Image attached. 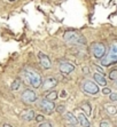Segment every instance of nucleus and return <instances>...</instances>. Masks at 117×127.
Segmentation results:
<instances>
[{
    "label": "nucleus",
    "instance_id": "obj_1",
    "mask_svg": "<svg viewBox=\"0 0 117 127\" xmlns=\"http://www.w3.org/2000/svg\"><path fill=\"white\" fill-rule=\"evenodd\" d=\"M21 74H22V78H23L24 81L28 85L32 86L33 88H38V87L41 86V84H43L41 76L39 74L38 71L32 68H29V66L24 68L22 70V72H21Z\"/></svg>",
    "mask_w": 117,
    "mask_h": 127
},
{
    "label": "nucleus",
    "instance_id": "obj_2",
    "mask_svg": "<svg viewBox=\"0 0 117 127\" xmlns=\"http://www.w3.org/2000/svg\"><path fill=\"white\" fill-rule=\"evenodd\" d=\"M117 63V41H114L109 47L108 53L101 59V65L102 66H110V65Z\"/></svg>",
    "mask_w": 117,
    "mask_h": 127
},
{
    "label": "nucleus",
    "instance_id": "obj_3",
    "mask_svg": "<svg viewBox=\"0 0 117 127\" xmlns=\"http://www.w3.org/2000/svg\"><path fill=\"white\" fill-rule=\"evenodd\" d=\"M64 40L71 45H85V38L76 31H67L63 35Z\"/></svg>",
    "mask_w": 117,
    "mask_h": 127
},
{
    "label": "nucleus",
    "instance_id": "obj_4",
    "mask_svg": "<svg viewBox=\"0 0 117 127\" xmlns=\"http://www.w3.org/2000/svg\"><path fill=\"white\" fill-rule=\"evenodd\" d=\"M91 52L95 59L101 60L106 55V46L102 42H94L91 47Z\"/></svg>",
    "mask_w": 117,
    "mask_h": 127
},
{
    "label": "nucleus",
    "instance_id": "obj_5",
    "mask_svg": "<svg viewBox=\"0 0 117 127\" xmlns=\"http://www.w3.org/2000/svg\"><path fill=\"white\" fill-rule=\"evenodd\" d=\"M38 106L45 113H47V115H51V113L55 110V104H54V102L47 100V98H41V100H39Z\"/></svg>",
    "mask_w": 117,
    "mask_h": 127
},
{
    "label": "nucleus",
    "instance_id": "obj_6",
    "mask_svg": "<svg viewBox=\"0 0 117 127\" xmlns=\"http://www.w3.org/2000/svg\"><path fill=\"white\" fill-rule=\"evenodd\" d=\"M83 91H84L86 94L97 95L98 93H99V86L94 83V81L87 79L83 83Z\"/></svg>",
    "mask_w": 117,
    "mask_h": 127
},
{
    "label": "nucleus",
    "instance_id": "obj_7",
    "mask_svg": "<svg viewBox=\"0 0 117 127\" xmlns=\"http://www.w3.org/2000/svg\"><path fill=\"white\" fill-rule=\"evenodd\" d=\"M21 98L25 103H33L37 100V95H36V93L32 89H25L21 95Z\"/></svg>",
    "mask_w": 117,
    "mask_h": 127
},
{
    "label": "nucleus",
    "instance_id": "obj_8",
    "mask_svg": "<svg viewBox=\"0 0 117 127\" xmlns=\"http://www.w3.org/2000/svg\"><path fill=\"white\" fill-rule=\"evenodd\" d=\"M58 69L61 71V73L63 74H70L73 70H75V65L71 62H68V61H62L58 64Z\"/></svg>",
    "mask_w": 117,
    "mask_h": 127
},
{
    "label": "nucleus",
    "instance_id": "obj_9",
    "mask_svg": "<svg viewBox=\"0 0 117 127\" xmlns=\"http://www.w3.org/2000/svg\"><path fill=\"white\" fill-rule=\"evenodd\" d=\"M38 59H39V63H40V66L43 69H51L52 68V63H51L50 57L47 56L46 54H44L43 52L38 54Z\"/></svg>",
    "mask_w": 117,
    "mask_h": 127
},
{
    "label": "nucleus",
    "instance_id": "obj_10",
    "mask_svg": "<svg viewBox=\"0 0 117 127\" xmlns=\"http://www.w3.org/2000/svg\"><path fill=\"white\" fill-rule=\"evenodd\" d=\"M56 85H58V80L55 78L50 77L44 80V83L41 84V88H43V91H50V89L54 88Z\"/></svg>",
    "mask_w": 117,
    "mask_h": 127
},
{
    "label": "nucleus",
    "instance_id": "obj_11",
    "mask_svg": "<svg viewBox=\"0 0 117 127\" xmlns=\"http://www.w3.org/2000/svg\"><path fill=\"white\" fill-rule=\"evenodd\" d=\"M77 119H78V123L82 125L83 127H90V126H91L90 119H87L86 115H85L84 112H82V111L78 113V117H77Z\"/></svg>",
    "mask_w": 117,
    "mask_h": 127
},
{
    "label": "nucleus",
    "instance_id": "obj_12",
    "mask_svg": "<svg viewBox=\"0 0 117 127\" xmlns=\"http://www.w3.org/2000/svg\"><path fill=\"white\" fill-rule=\"evenodd\" d=\"M21 118L23 119V120H26V121L32 120V119L35 118V111H33L32 109L25 110V111H23V112L21 113Z\"/></svg>",
    "mask_w": 117,
    "mask_h": 127
},
{
    "label": "nucleus",
    "instance_id": "obj_13",
    "mask_svg": "<svg viewBox=\"0 0 117 127\" xmlns=\"http://www.w3.org/2000/svg\"><path fill=\"white\" fill-rule=\"evenodd\" d=\"M94 80H95V83H98V85L99 86H106L107 85V80H106L105 76L101 73H99V72H95L93 76Z\"/></svg>",
    "mask_w": 117,
    "mask_h": 127
},
{
    "label": "nucleus",
    "instance_id": "obj_14",
    "mask_svg": "<svg viewBox=\"0 0 117 127\" xmlns=\"http://www.w3.org/2000/svg\"><path fill=\"white\" fill-rule=\"evenodd\" d=\"M64 119H65V121H67L68 124L72 125V126L77 125V123H78V119H77L71 112H67V113H65V115H64Z\"/></svg>",
    "mask_w": 117,
    "mask_h": 127
},
{
    "label": "nucleus",
    "instance_id": "obj_15",
    "mask_svg": "<svg viewBox=\"0 0 117 127\" xmlns=\"http://www.w3.org/2000/svg\"><path fill=\"white\" fill-rule=\"evenodd\" d=\"M80 109L83 110V112L85 113V115H91L92 113V108H91V104H90V102H83L82 104H80Z\"/></svg>",
    "mask_w": 117,
    "mask_h": 127
},
{
    "label": "nucleus",
    "instance_id": "obj_16",
    "mask_svg": "<svg viewBox=\"0 0 117 127\" xmlns=\"http://www.w3.org/2000/svg\"><path fill=\"white\" fill-rule=\"evenodd\" d=\"M106 111H107V113L108 115H111V116H114L117 113V108L114 105H106Z\"/></svg>",
    "mask_w": 117,
    "mask_h": 127
},
{
    "label": "nucleus",
    "instance_id": "obj_17",
    "mask_svg": "<svg viewBox=\"0 0 117 127\" xmlns=\"http://www.w3.org/2000/svg\"><path fill=\"white\" fill-rule=\"evenodd\" d=\"M46 98L50 101H55L56 98H58V92H55V91H53V92H50L48 94L46 95Z\"/></svg>",
    "mask_w": 117,
    "mask_h": 127
},
{
    "label": "nucleus",
    "instance_id": "obj_18",
    "mask_svg": "<svg viewBox=\"0 0 117 127\" xmlns=\"http://www.w3.org/2000/svg\"><path fill=\"white\" fill-rule=\"evenodd\" d=\"M20 85H21V80L20 79H16V80H14V81L12 83L10 88H12V91H17V89L20 88Z\"/></svg>",
    "mask_w": 117,
    "mask_h": 127
},
{
    "label": "nucleus",
    "instance_id": "obj_19",
    "mask_svg": "<svg viewBox=\"0 0 117 127\" xmlns=\"http://www.w3.org/2000/svg\"><path fill=\"white\" fill-rule=\"evenodd\" d=\"M109 79L110 80H117V69H114L109 72Z\"/></svg>",
    "mask_w": 117,
    "mask_h": 127
},
{
    "label": "nucleus",
    "instance_id": "obj_20",
    "mask_svg": "<svg viewBox=\"0 0 117 127\" xmlns=\"http://www.w3.org/2000/svg\"><path fill=\"white\" fill-rule=\"evenodd\" d=\"M109 100H110L111 102H117V93L111 92L110 95H109Z\"/></svg>",
    "mask_w": 117,
    "mask_h": 127
},
{
    "label": "nucleus",
    "instance_id": "obj_21",
    "mask_svg": "<svg viewBox=\"0 0 117 127\" xmlns=\"http://www.w3.org/2000/svg\"><path fill=\"white\" fill-rule=\"evenodd\" d=\"M100 127H111V124L108 120H102L100 123Z\"/></svg>",
    "mask_w": 117,
    "mask_h": 127
},
{
    "label": "nucleus",
    "instance_id": "obj_22",
    "mask_svg": "<svg viewBox=\"0 0 117 127\" xmlns=\"http://www.w3.org/2000/svg\"><path fill=\"white\" fill-rule=\"evenodd\" d=\"M64 110H65L64 105H58V108H56V111H58V113H64Z\"/></svg>",
    "mask_w": 117,
    "mask_h": 127
},
{
    "label": "nucleus",
    "instance_id": "obj_23",
    "mask_svg": "<svg viewBox=\"0 0 117 127\" xmlns=\"http://www.w3.org/2000/svg\"><path fill=\"white\" fill-rule=\"evenodd\" d=\"M102 93L105 95H110V93H111V89L109 88V87H105V88L102 89Z\"/></svg>",
    "mask_w": 117,
    "mask_h": 127
},
{
    "label": "nucleus",
    "instance_id": "obj_24",
    "mask_svg": "<svg viewBox=\"0 0 117 127\" xmlns=\"http://www.w3.org/2000/svg\"><path fill=\"white\" fill-rule=\"evenodd\" d=\"M93 68L95 69V70H97L99 73H101V74H103V76H105V72H103L102 68H100V66H98V65H93Z\"/></svg>",
    "mask_w": 117,
    "mask_h": 127
},
{
    "label": "nucleus",
    "instance_id": "obj_25",
    "mask_svg": "<svg viewBox=\"0 0 117 127\" xmlns=\"http://www.w3.org/2000/svg\"><path fill=\"white\" fill-rule=\"evenodd\" d=\"M39 127H53V126H52V124H51V123L44 121V123H41V124L39 125Z\"/></svg>",
    "mask_w": 117,
    "mask_h": 127
},
{
    "label": "nucleus",
    "instance_id": "obj_26",
    "mask_svg": "<svg viewBox=\"0 0 117 127\" xmlns=\"http://www.w3.org/2000/svg\"><path fill=\"white\" fill-rule=\"evenodd\" d=\"M44 116H41V115H38L37 116V117H36V120L37 121H39V123H40V121H44Z\"/></svg>",
    "mask_w": 117,
    "mask_h": 127
},
{
    "label": "nucleus",
    "instance_id": "obj_27",
    "mask_svg": "<svg viewBox=\"0 0 117 127\" xmlns=\"http://www.w3.org/2000/svg\"><path fill=\"white\" fill-rule=\"evenodd\" d=\"M3 127H13V126H10V125H8V124H5L3 125Z\"/></svg>",
    "mask_w": 117,
    "mask_h": 127
},
{
    "label": "nucleus",
    "instance_id": "obj_28",
    "mask_svg": "<svg viewBox=\"0 0 117 127\" xmlns=\"http://www.w3.org/2000/svg\"><path fill=\"white\" fill-rule=\"evenodd\" d=\"M115 81H116V83H115V86H116V87H117V80H115Z\"/></svg>",
    "mask_w": 117,
    "mask_h": 127
},
{
    "label": "nucleus",
    "instance_id": "obj_29",
    "mask_svg": "<svg viewBox=\"0 0 117 127\" xmlns=\"http://www.w3.org/2000/svg\"><path fill=\"white\" fill-rule=\"evenodd\" d=\"M9 1H15V0H9Z\"/></svg>",
    "mask_w": 117,
    "mask_h": 127
}]
</instances>
